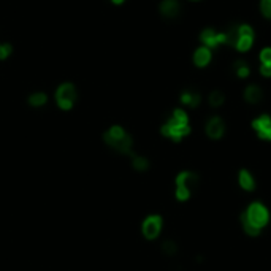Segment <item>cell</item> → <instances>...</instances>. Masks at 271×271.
Segmentation results:
<instances>
[{
    "label": "cell",
    "instance_id": "obj_1",
    "mask_svg": "<svg viewBox=\"0 0 271 271\" xmlns=\"http://www.w3.org/2000/svg\"><path fill=\"white\" fill-rule=\"evenodd\" d=\"M103 143L121 155L134 154V138L122 126H111L102 135Z\"/></svg>",
    "mask_w": 271,
    "mask_h": 271
},
{
    "label": "cell",
    "instance_id": "obj_2",
    "mask_svg": "<svg viewBox=\"0 0 271 271\" xmlns=\"http://www.w3.org/2000/svg\"><path fill=\"white\" fill-rule=\"evenodd\" d=\"M268 221H270L268 209L259 202L251 203L249 208L241 216L243 229L248 235H251V237H257L260 230L268 224Z\"/></svg>",
    "mask_w": 271,
    "mask_h": 271
},
{
    "label": "cell",
    "instance_id": "obj_3",
    "mask_svg": "<svg viewBox=\"0 0 271 271\" xmlns=\"http://www.w3.org/2000/svg\"><path fill=\"white\" fill-rule=\"evenodd\" d=\"M160 132L163 136L170 138L171 141L179 143L182 138L190 134V126H189V116L184 110H174L171 118L165 122L160 127Z\"/></svg>",
    "mask_w": 271,
    "mask_h": 271
},
{
    "label": "cell",
    "instance_id": "obj_4",
    "mask_svg": "<svg viewBox=\"0 0 271 271\" xmlns=\"http://www.w3.org/2000/svg\"><path fill=\"white\" fill-rule=\"evenodd\" d=\"M54 100H56V105L59 107V110L62 111H70L73 110L75 103L78 100V91L73 83H62L57 89H56V94H54Z\"/></svg>",
    "mask_w": 271,
    "mask_h": 271
},
{
    "label": "cell",
    "instance_id": "obj_5",
    "mask_svg": "<svg viewBox=\"0 0 271 271\" xmlns=\"http://www.w3.org/2000/svg\"><path fill=\"white\" fill-rule=\"evenodd\" d=\"M197 174L192 171H181L176 176V190H174V195L179 200V202H186L189 197L192 195V190L197 187Z\"/></svg>",
    "mask_w": 271,
    "mask_h": 271
},
{
    "label": "cell",
    "instance_id": "obj_6",
    "mask_svg": "<svg viewBox=\"0 0 271 271\" xmlns=\"http://www.w3.org/2000/svg\"><path fill=\"white\" fill-rule=\"evenodd\" d=\"M163 227V221L159 214H149L147 217H144V221L141 222V233L146 240H155L159 238V235L162 232Z\"/></svg>",
    "mask_w": 271,
    "mask_h": 271
},
{
    "label": "cell",
    "instance_id": "obj_7",
    "mask_svg": "<svg viewBox=\"0 0 271 271\" xmlns=\"http://www.w3.org/2000/svg\"><path fill=\"white\" fill-rule=\"evenodd\" d=\"M252 43H254V30H252L251 25L248 24L238 25V40L235 48L240 52H246L252 48Z\"/></svg>",
    "mask_w": 271,
    "mask_h": 271
},
{
    "label": "cell",
    "instance_id": "obj_8",
    "mask_svg": "<svg viewBox=\"0 0 271 271\" xmlns=\"http://www.w3.org/2000/svg\"><path fill=\"white\" fill-rule=\"evenodd\" d=\"M252 129L256 130L262 139L271 141V118L268 115H262L252 121Z\"/></svg>",
    "mask_w": 271,
    "mask_h": 271
},
{
    "label": "cell",
    "instance_id": "obj_9",
    "mask_svg": "<svg viewBox=\"0 0 271 271\" xmlns=\"http://www.w3.org/2000/svg\"><path fill=\"white\" fill-rule=\"evenodd\" d=\"M200 40H202V43L206 48L213 49V48H217L219 45H222V43L225 45V32L217 33L213 29H205L202 32V35H200Z\"/></svg>",
    "mask_w": 271,
    "mask_h": 271
},
{
    "label": "cell",
    "instance_id": "obj_10",
    "mask_svg": "<svg viewBox=\"0 0 271 271\" xmlns=\"http://www.w3.org/2000/svg\"><path fill=\"white\" fill-rule=\"evenodd\" d=\"M224 132H225V126H224V121L221 118L214 116L206 122V135L209 138L219 139V138H222Z\"/></svg>",
    "mask_w": 271,
    "mask_h": 271
},
{
    "label": "cell",
    "instance_id": "obj_11",
    "mask_svg": "<svg viewBox=\"0 0 271 271\" xmlns=\"http://www.w3.org/2000/svg\"><path fill=\"white\" fill-rule=\"evenodd\" d=\"M159 10L163 17H167V19H174L181 11V5L178 0H162Z\"/></svg>",
    "mask_w": 271,
    "mask_h": 271
},
{
    "label": "cell",
    "instance_id": "obj_12",
    "mask_svg": "<svg viewBox=\"0 0 271 271\" xmlns=\"http://www.w3.org/2000/svg\"><path fill=\"white\" fill-rule=\"evenodd\" d=\"M211 49L206 48V46H202V48H198L195 52H194V64L200 68H203L206 67L209 62H211Z\"/></svg>",
    "mask_w": 271,
    "mask_h": 271
},
{
    "label": "cell",
    "instance_id": "obj_13",
    "mask_svg": "<svg viewBox=\"0 0 271 271\" xmlns=\"http://www.w3.org/2000/svg\"><path fill=\"white\" fill-rule=\"evenodd\" d=\"M238 182H240V186L244 190H248V192H252V190L256 189V179H254V176H252V174L248 170H241L240 171Z\"/></svg>",
    "mask_w": 271,
    "mask_h": 271
},
{
    "label": "cell",
    "instance_id": "obj_14",
    "mask_svg": "<svg viewBox=\"0 0 271 271\" xmlns=\"http://www.w3.org/2000/svg\"><path fill=\"white\" fill-rule=\"evenodd\" d=\"M27 103H29V107H32V108H43L48 103V95L45 92H41V91L32 92L27 97Z\"/></svg>",
    "mask_w": 271,
    "mask_h": 271
},
{
    "label": "cell",
    "instance_id": "obj_15",
    "mask_svg": "<svg viewBox=\"0 0 271 271\" xmlns=\"http://www.w3.org/2000/svg\"><path fill=\"white\" fill-rule=\"evenodd\" d=\"M200 100H202V97H200V94L194 92V91H186L181 94V102L187 105V107L190 108H195L200 105Z\"/></svg>",
    "mask_w": 271,
    "mask_h": 271
},
{
    "label": "cell",
    "instance_id": "obj_16",
    "mask_svg": "<svg viewBox=\"0 0 271 271\" xmlns=\"http://www.w3.org/2000/svg\"><path fill=\"white\" fill-rule=\"evenodd\" d=\"M244 99H246L248 103H257L260 99H262V91L260 87L252 84V86H248L246 91H244Z\"/></svg>",
    "mask_w": 271,
    "mask_h": 271
},
{
    "label": "cell",
    "instance_id": "obj_17",
    "mask_svg": "<svg viewBox=\"0 0 271 271\" xmlns=\"http://www.w3.org/2000/svg\"><path fill=\"white\" fill-rule=\"evenodd\" d=\"M130 157H132V160H130V162H132L134 170H136V171H139V173H143V171H146L147 168H149V160H147L144 155L132 154Z\"/></svg>",
    "mask_w": 271,
    "mask_h": 271
},
{
    "label": "cell",
    "instance_id": "obj_18",
    "mask_svg": "<svg viewBox=\"0 0 271 271\" xmlns=\"http://www.w3.org/2000/svg\"><path fill=\"white\" fill-rule=\"evenodd\" d=\"M162 252L165 256H174L178 252V244L171 241V240H167L162 243Z\"/></svg>",
    "mask_w": 271,
    "mask_h": 271
},
{
    "label": "cell",
    "instance_id": "obj_19",
    "mask_svg": "<svg viewBox=\"0 0 271 271\" xmlns=\"http://www.w3.org/2000/svg\"><path fill=\"white\" fill-rule=\"evenodd\" d=\"M224 100H225V97H224V94L221 91H214V92L209 94V105L214 107V108L221 107V105L224 103Z\"/></svg>",
    "mask_w": 271,
    "mask_h": 271
},
{
    "label": "cell",
    "instance_id": "obj_20",
    "mask_svg": "<svg viewBox=\"0 0 271 271\" xmlns=\"http://www.w3.org/2000/svg\"><path fill=\"white\" fill-rule=\"evenodd\" d=\"M13 54V46L6 41H0V60H6Z\"/></svg>",
    "mask_w": 271,
    "mask_h": 271
},
{
    "label": "cell",
    "instance_id": "obj_21",
    "mask_svg": "<svg viewBox=\"0 0 271 271\" xmlns=\"http://www.w3.org/2000/svg\"><path fill=\"white\" fill-rule=\"evenodd\" d=\"M260 60L264 67H270L271 68V48H265L260 52Z\"/></svg>",
    "mask_w": 271,
    "mask_h": 271
},
{
    "label": "cell",
    "instance_id": "obj_22",
    "mask_svg": "<svg viewBox=\"0 0 271 271\" xmlns=\"http://www.w3.org/2000/svg\"><path fill=\"white\" fill-rule=\"evenodd\" d=\"M237 73H238V76L240 78H246V76H249V67L243 62V60H238L237 62Z\"/></svg>",
    "mask_w": 271,
    "mask_h": 271
},
{
    "label": "cell",
    "instance_id": "obj_23",
    "mask_svg": "<svg viewBox=\"0 0 271 271\" xmlns=\"http://www.w3.org/2000/svg\"><path fill=\"white\" fill-rule=\"evenodd\" d=\"M260 10H262V14L268 17V19H271V0H262Z\"/></svg>",
    "mask_w": 271,
    "mask_h": 271
},
{
    "label": "cell",
    "instance_id": "obj_24",
    "mask_svg": "<svg viewBox=\"0 0 271 271\" xmlns=\"http://www.w3.org/2000/svg\"><path fill=\"white\" fill-rule=\"evenodd\" d=\"M111 2L115 3V5H122V3L126 2V0H111Z\"/></svg>",
    "mask_w": 271,
    "mask_h": 271
}]
</instances>
